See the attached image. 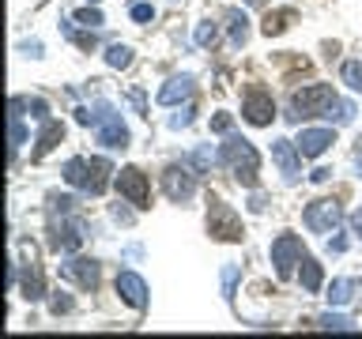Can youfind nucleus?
Instances as JSON below:
<instances>
[{
  "instance_id": "f257e3e1",
  "label": "nucleus",
  "mask_w": 362,
  "mask_h": 339,
  "mask_svg": "<svg viewBox=\"0 0 362 339\" xmlns=\"http://www.w3.org/2000/svg\"><path fill=\"white\" fill-rule=\"evenodd\" d=\"M76 121L79 124H90L98 136V143H106V147H129V129H124V121H121V113L110 106V102H95V106H79L76 109Z\"/></svg>"
},
{
  "instance_id": "f03ea898",
  "label": "nucleus",
  "mask_w": 362,
  "mask_h": 339,
  "mask_svg": "<svg viewBox=\"0 0 362 339\" xmlns=\"http://www.w3.org/2000/svg\"><path fill=\"white\" fill-rule=\"evenodd\" d=\"M61 174H64L68 185L83 189V192H90V196H102L106 185H110L113 162H110V158H68Z\"/></svg>"
},
{
  "instance_id": "7ed1b4c3",
  "label": "nucleus",
  "mask_w": 362,
  "mask_h": 339,
  "mask_svg": "<svg viewBox=\"0 0 362 339\" xmlns=\"http://www.w3.org/2000/svg\"><path fill=\"white\" fill-rule=\"evenodd\" d=\"M223 166L230 170V174L242 181L245 189L257 185V174H260V155L253 151V143L242 140V136H230V140L223 143Z\"/></svg>"
},
{
  "instance_id": "20e7f679",
  "label": "nucleus",
  "mask_w": 362,
  "mask_h": 339,
  "mask_svg": "<svg viewBox=\"0 0 362 339\" xmlns=\"http://www.w3.org/2000/svg\"><path fill=\"white\" fill-rule=\"evenodd\" d=\"M332 98H336V90L328 87V83H310V87L294 90V113H287V117L291 121L317 117V113H325L328 106H332Z\"/></svg>"
},
{
  "instance_id": "39448f33",
  "label": "nucleus",
  "mask_w": 362,
  "mask_h": 339,
  "mask_svg": "<svg viewBox=\"0 0 362 339\" xmlns=\"http://www.w3.org/2000/svg\"><path fill=\"white\" fill-rule=\"evenodd\" d=\"M163 192L174 203H185L192 200V192H197V170H192L189 162H174L163 170Z\"/></svg>"
},
{
  "instance_id": "423d86ee",
  "label": "nucleus",
  "mask_w": 362,
  "mask_h": 339,
  "mask_svg": "<svg viewBox=\"0 0 362 339\" xmlns=\"http://www.w3.org/2000/svg\"><path fill=\"white\" fill-rule=\"evenodd\" d=\"M305 249H302V237L298 234H279L272 242V264H276V275L279 279H291L294 264H302Z\"/></svg>"
},
{
  "instance_id": "0eeeda50",
  "label": "nucleus",
  "mask_w": 362,
  "mask_h": 339,
  "mask_svg": "<svg viewBox=\"0 0 362 339\" xmlns=\"http://www.w3.org/2000/svg\"><path fill=\"white\" fill-rule=\"evenodd\" d=\"M208 234L219 242H242V222H238L234 208H226L223 200H211L208 208Z\"/></svg>"
},
{
  "instance_id": "6e6552de",
  "label": "nucleus",
  "mask_w": 362,
  "mask_h": 339,
  "mask_svg": "<svg viewBox=\"0 0 362 339\" xmlns=\"http://www.w3.org/2000/svg\"><path fill=\"white\" fill-rule=\"evenodd\" d=\"M242 113L249 124H257V129H264V124H272V117H276V102H272V95L264 87H249L245 90V102H242Z\"/></svg>"
},
{
  "instance_id": "1a4fd4ad",
  "label": "nucleus",
  "mask_w": 362,
  "mask_h": 339,
  "mask_svg": "<svg viewBox=\"0 0 362 339\" xmlns=\"http://www.w3.org/2000/svg\"><path fill=\"white\" fill-rule=\"evenodd\" d=\"M339 219H344V211H339L336 200H313L310 208H305V226H310L313 234H332Z\"/></svg>"
},
{
  "instance_id": "9d476101",
  "label": "nucleus",
  "mask_w": 362,
  "mask_h": 339,
  "mask_svg": "<svg viewBox=\"0 0 362 339\" xmlns=\"http://www.w3.org/2000/svg\"><path fill=\"white\" fill-rule=\"evenodd\" d=\"M83 245V226L79 222H64V215L57 219L53 215V222H49V249L53 253H76V249Z\"/></svg>"
},
{
  "instance_id": "9b49d317",
  "label": "nucleus",
  "mask_w": 362,
  "mask_h": 339,
  "mask_svg": "<svg viewBox=\"0 0 362 339\" xmlns=\"http://www.w3.org/2000/svg\"><path fill=\"white\" fill-rule=\"evenodd\" d=\"M272 158H276V166H279V174H283L287 185H294V181L302 177V151H298V143L276 140V143H272Z\"/></svg>"
},
{
  "instance_id": "f8f14e48",
  "label": "nucleus",
  "mask_w": 362,
  "mask_h": 339,
  "mask_svg": "<svg viewBox=\"0 0 362 339\" xmlns=\"http://www.w3.org/2000/svg\"><path fill=\"white\" fill-rule=\"evenodd\" d=\"M61 275L68 282H76V287H83V290L98 287V264H95V260H87V256H68L61 264Z\"/></svg>"
},
{
  "instance_id": "ddd939ff",
  "label": "nucleus",
  "mask_w": 362,
  "mask_h": 339,
  "mask_svg": "<svg viewBox=\"0 0 362 339\" xmlns=\"http://www.w3.org/2000/svg\"><path fill=\"white\" fill-rule=\"evenodd\" d=\"M117 189H121V196L136 203V208H147V177H144V170H136V166H124L121 174H117Z\"/></svg>"
},
{
  "instance_id": "4468645a",
  "label": "nucleus",
  "mask_w": 362,
  "mask_h": 339,
  "mask_svg": "<svg viewBox=\"0 0 362 339\" xmlns=\"http://www.w3.org/2000/svg\"><path fill=\"white\" fill-rule=\"evenodd\" d=\"M117 294H121V302L132 305L136 313L147 309V282L136 275V271H121L117 275Z\"/></svg>"
},
{
  "instance_id": "2eb2a0df",
  "label": "nucleus",
  "mask_w": 362,
  "mask_h": 339,
  "mask_svg": "<svg viewBox=\"0 0 362 339\" xmlns=\"http://www.w3.org/2000/svg\"><path fill=\"white\" fill-rule=\"evenodd\" d=\"M294 143H298L302 158H317V155H325L328 147L336 143V132L332 129H302V136Z\"/></svg>"
},
{
  "instance_id": "dca6fc26",
  "label": "nucleus",
  "mask_w": 362,
  "mask_h": 339,
  "mask_svg": "<svg viewBox=\"0 0 362 339\" xmlns=\"http://www.w3.org/2000/svg\"><path fill=\"white\" fill-rule=\"evenodd\" d=\"M189 95H192V76H174L163 83V90H158V106H177V102L189 98Z\"/></svg>"
},
{
  "instance_id": "f3484780",
  "label": "nucleus",
  "mask_w": 362,
  "mask_h": 339,
  "mask_svg": "<svg viewBox=\"0 0 362 339\" xmlns=\"http://www.w3.org/2000/svg\"><path fill=\"white\" fill-rule=\"evenodd\" d=\"M61 140H64V124H61V121H45V129H42V136H38V151H34V155L42 158L45 151H53Z\"/></svg>"
},
{
  "instance_id": "a211bd4d",
  "label": "nucleus",
  "mask_w": 362,
  "mask_h": 339,
  "mask_svg": "<svg viewBox=\"0 0 362 339\" xmlns=\"http://www.w3.org/2000/svg\"><path fill=\"white\" fill-rule=\"evenodd\" d=\"M355 290H362L358 279H336L332 287H328V302H332V305H347L351 298H355Z\"/></svg>"
},
{
  "instance_id": "6ab92c4d",
  "label": "nucleus",
  "mask_w": 362,
  "mask_h": 339,
  "mask_svg": "<svg viewBox=\"0 0 362 339\" xmlns=\"http://www.w3.org/2000/svg\"><path fill=\"white\" fill-rule=\"evenodd\" d=\"M185 162H189L192 170H197V174H208V170H211L215 162H223V155H215V151H211V143H204V147H197V151H192V155L185 158Z\"/></svg>"
},
{
  "instance_id": "aec40b11",
  "label": "nucleus",
  "mask_w": 362,
  "mask_h": 339,
  "mask_svg": "<svg viewBox=\"0 0 362 339\" xmlns=\"http://www.w3.org/2000/svg\"><path fill=\"white\" fill-rule=\"evenodd\" d=\"M298 279H302V287L310 290V294H317V290H321V264H317L313 256H302V271H298Z\"/></svg>"
},
{
  "instance_id": "412c9836",
  "label": "nucleus",
  "mask_w": 362,
  "mask_h": 339,
  "mask_svg": "<svg viewBox=\"0 0 362 339\" xmlns=\"http://www.w3.org/2000/svg\"><path fill=\"white\" fill-rule=\"evenodd\" d=\"M226 23H230V45H234V49H238V45H245V38H249L245 11H226Z\"/></svg>"
},
{
  "instance_id": "4be33fe9",
  "label": "nucleus",
  "mask_w": 362,
  "mask_h": 339,
  "mask_svg": "<svg viewBox=\"0 0 362 339\" xmlns=\"http://www.w3.org/2000/svg\"><path fill=\"white\" fill-rule=\"evenodd\" d=\"M321 117H328V121H336V124H351L355 121V106H351L347 98H332V106H328Z\"/></svg>"
},
{
  "instance_id": "5701e85b",
  "label": "nucleus",
  "mask_w": 362,
  "mask_h": 339,
  "mask_svg": "<svg viewBox=\"0 0 362 339\" xmlns=\"http://www.w3.org/2000/svg\"><path fill=\"white\" fill-rule=\"evenodd\" d=\"M23 294H27L30 302H38L42 294H45V287H42V275H38V268H34V264H27V271H23Z\"/></svg>"
},
{
  "instance_id": "b1692460",
  "label": "nucleus",
  "mask_w": 362,
  "mask_h": 339,
  "mask_svg": "<svg viewBox=\"0 0 362 339\" xmlns=\"http://www.w3.org/2000/svg\"><path fill=\"white\" fill-rule=\"evenodd\" d=\"M106 64L110 68H129L132 64V49H129V45H121V42H113L106 49Z\"/></svg>"
},
{
  "instance_id": "393cba45",
  "label": "nucleus",
  "mask_w": 362,
  "mask_h": 339,
  "mask_svg": "<svg viewBox=\"0 0 362 339\" xmlns=\"http://www.w3.org/2000/svg\"><path fill=\"white\" fill-rule=\"evenodd\" d=\"M317 324H321L325 332H351V328H355V321H351V316H344V313H325Z\"/></svg>"
},
{
  "instance_id": "a878e982",
  "label": "nucleus",
  "mask_w": 362,
  "mask_h": 339,
  "mask_svg": "<svg viewBox=\"0 0 362 339\" xmlns=\"http://www.w3.org/2000/svg\"><path fill=\"white\" fill-rule=\"evenodd\" d=\"M215 42H219V27H215L211 19H204L197 27V45H200V49H208V45H215Z\"/></svg>"
},
{
  "instance_id": "bb28decb",
  "label": "nucleus",
  "mask_w": 362,
  "mask_h": 339,
  "mask_svg": "<svg viewBox=\"0 0 362 339\" xmlns=\"http://www.w3.org/2000/svg\"><path fill=\"white\" fill-rule=\"evenodd\" d=\"M27 143V129H23V121H19V113H11V158H16V151Z\"/></svg>"
},
{
  "instance_id": "cd10ccee",
  "label": "nucleus",
  "mask_w": 362,
  "mask_h": 339,
  "mask_svg": "<svg viewBox=\"0 0 362 339\" xmlns=\"http://www.w3.org/2000/svg\"><path fill=\"white\" fill-rule=\"evenodd\" d=\"M344 79H347L351 90H362V64L358 61H347L344 64Z\"/></svg>"
},
{
  "instance_id": "c85d7f7f",
  "label": "nucleus",
  "mask_w": 362,
  "mask_h": 339,
  "mask_svg": "<svg viewBox=\"0 0 362 339\" xmlns=\"http://www.w3.org/2000/svg\"><path fill=\"white\" fill-rule=\"evenodd\" d=\"M238 275H242V268L230 264V268H223V294H226V302H234V282Z\"/></svg>"
},
{
  "instance_id": "c756f323",
  "label": "nucleus",
  "mask_w": 362,
  "mask_h": 339,
  "mask_svg": "<svg viewBox=\"0 0 362 339\" xmlns=\"http://www.w3.org/2000/svg\"><path fill=\"white\" fill-rule=\"evenodd\" d=\"M76 23H83V27L90 30V27H102L106 19H102V11H98V8H83V11H76Z\"/></svg>"
},
{
  "instance_id": "7c9ffc66",
  "label": "nucleus",
  "mask_w": 362,
  "mask_h": 339,
  "mask_svg": "<svg viewBox=\"0 0 362 339\" xmlns=\"http://www.w3.org/2000/svg\"><path fill=\"white\" fill-rule=\"evenodd\" d=\"M287 19H291V11H276V16H268L264 19V34H279L283 27H287Z\"/></svg>"
},
{
  "instance_id": "2f4dec72",
  "label": "nucleus",
  "mask_w": 362,
  "mask_h": 339,
  "mask_svg": "<svg viewBox=\"0 0 362 339\" xmlns=\"http://www.w3.org/2000/svg\"><path fill=\"white\" fill-rule=\"evenodd\" d=\"M192 113H197V109H192V106H185V109H177L174 117H170V129H189V124H192Z\"/></svg>"
},
{
  "instance_id": "473e14b6",
  "label": "nucleus",
  "mask_w": 362,
  "mask_h": 339,
  "mask_svg": "<svg viewBox=\"0 0 362 339\" xmlns=\"http://www.w3.org/2000/svg\"><path fill=\"white\" fill-rule=\"evenodd\" d=\"M132 19L136 23H151L155 19V8L151 4H132Z\"/></svg>"
},
{
  "instance_id": "72a5a7b5",
  "label": "nucleus",
  "mask_w": 362,
  "mask_h": 339,
  "mask_svg": "<svg viewBox=\"0 0 362 339\" xmlns=\"http://www.w3.org/2000/svg\"><path fill=\"white\" fill-rule=\"evenodd\" d=\"M234 129V117L230 113H219V117H211V132H230Z\"/></svg>"
},
{
  "instance_id": "f704fd0d",
  "label": "nucleus",
  "mask_w": 362,
  "mask_h": 339,
  "mask_svg": "<svg viewBox=\"0 0 362 339\" xmlns=\"http://www.w3.org/2000/svg\"><path fill=\"white\" fill-rule=\"evenodd\" d=\"M336 237H328V253H347V237L339 234V230H332Z\"/></svg>"
},
{
  "instance_id": "c9c22d12",
  "label": "nucleus",
  "mask_w": 362,
  "mask_h": 339,
  "mask_svg": "<svg viewBox=\"0 0 362 339\" xmlns=\"http://www.w3.org/2000/svg\"><path fill=\"white\" fill-rule=\"evenodd\" d=\"M27 109H34V117H38V121H45V109H49V106H45L42 98H34V102H27Z\"/></svg>"
},
{
  "instance_id": "e433bc0d",
  "label": "nucleus",
  "mask_w": 362,
  "mask_h": 339,
  "mask_svg": "<svg viewBox=\"0 0 362 339\" xmlns=\"http://www.w3.org/2000/svg\"><path fill=\"white\" fill-rule=\"evenodd\" d=\"M72 309V298H61V294H57L53 298V313H68Z\"/></svg>"
},
{
  "instance_id": "4c0bfd02",
  "label": "nucleus",
  "mask_w": 362,
  "mask_h": 339,
  "mask_svg": "<svg viewBox=\"0 0 362 339\" xmlns=\"http://www.w3.org/2000/svg\"><path fill=\"white\" fill-rule=\"evenodd\" d=\"M113 219L129 226V222H132V211H129V208H121V203H117V208H113Z\"/></svg>"
},
{
  "instance_id": "58836bf2",
  "label": "nucleus",
  "mask_w": 362,
  "mask_h": 339,
  "mask_svg": "<svg viewBox=\"0 0 362 339\" xmlns=\"http://www.w3.org/2000/svg\"><path fill=\"white\" fill-rule=\"evenodd\" d=\"M351 230H355V237L362 242V208H358L355 215H351Z\"/></svg>"
},
{
  "instance_id": "ea45409f",
  "label": "nucleus",
  "mask_w": 362,
  "mask_h": 339,
  "mask_svg": "<svg viewBox=\"0 0 362 339\" xmlns=\"http://www.w3.org/2000/svg\"><path fill=\"white\" fill-rule=\"evenodd\" d=\"M328 177H332V170H328V166H321V170H313V181H317V185H321V181H328Z\"/></svg>"
},
{
  "instance_id": "a19ab883",
  "label": "nucleus",
  "mask_w": 362,
  "mask_h": 339,
  "mask_svg": "<svg viewBox=\"0 0 362 339\" xmlns=\"http://www.w3.org/2000/svg\"><path fill=\"white\" fill-rule=\"evenodd\" d=\"M264 203H268L264 196H253V200H249V211H264Z\"/></svg>"
},
{
  "instance_id": "79ce46f5",
  "label": "nucleus",
  "mask_w": 362,
  "mask_h": 339,
  "mask_svg": "<svg viewBox=\"0 0 362 339\" xmlns=\"http://www.w3.org/2000/svg\"><path fill=\"white\" fill-rule=\"evenodd\" d=\"M355 166H358V174H362V151L355 155Z\"/></svg>"
},
{
  "instance_id": "37998d69",
  "label": "nucleus",
  "mask_w": 362,
  "mask_h": 339,
  "mask_svg": "<svg viewBox=\"0 0 362 339\" xmlns=\"http://www.w3.org/2000/svg\"><path fill=\"white\" fill-rule=\"evenodd\" d=\"M95 4H98V0H95Z\"/></svg>"
}]
</instances>
